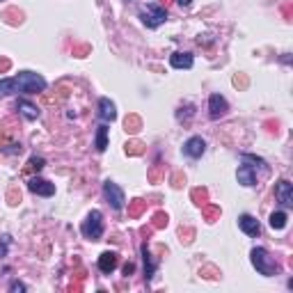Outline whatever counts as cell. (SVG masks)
<instances>
[{"instance_id":"obj_30","label":"cell","mask_w":293,"mask_h":293,"mask_svg":"<svg viewBox=\"0 0 293 293\" xmlns=\"http://www.w3.org/2000/svg\"><path fill=\"white\" fill-rule=\"evenodd\" d=\"M12 62L7 60V58H0V74H5V71H10Z\"/></svg>"},{"instance_id":"obj_22","label":"cell","mask_w":293,"mask_h":293,"mask_svg":"<svg viewBox=\"0 0 293 293\" xmlns=\"http://www.w3.org/2000/svg\"><path fill=\"white\" fill-rule=\"evenodd\" d=\"M202 213H204V218H206L208 222H216L218 218H220V206H211V204H204V206H202Z\"/></svg>"},{"instance_id":"obj_8","label":"cell","mask_w":293,"mask_h":293,"mask_svg":"<svg viewBox=\"0 0 293 293\" xmlns=\"http://www.w3.org/2000/svg\"><path fill=\"white\" fill-rule=\"evenodd\" d=\"M275 197L282 206H293V184L288 179L277 181L275 186Z\"/></svg>"},{"instance_id":"obj_23","label":"cell","mask_w":293,"mask_h":293,"mask_svg":"<svg viewBox=\"0 0 293 293\" xmlns=\"http://www.w3.org/2000/svg\"><path fill=\"white\" fill-rule=\"evenodd\" d=\"M146 208V202L144 200H133V202H128V216L130 218H138L142 211Z\"/></svg>"},{"instance_id":"obj_3","label":"cell","mask_w":293,"mask_h":293,"mask_svg":"<svg viewBox=\"0 0 293 293\" xmlns=\"http://www.w3.org/2000/svg\"><path fill=\"white\" fill-rule=\"evenodd\" d=\"M140 18L146 28H158V26H163V23L168 21V10L160 7V5L149 2V5H144L140 10Z\"/></svg>"},{"instance_id":"obj_29","label":"cell","mask_w":293,"mask_h":293,"mask_svg":"<svg viewBox=\"0 0 293 293\" xmlns=\"http://www.w3.org/2000/svg\"><path fill=\"white\" fill-rule=\"evenodd\" d=\"M7 197H10V204H18V200H21V195L16 192V188H12V190H10V195H7Z\"/></svg>"},{"instance_id":"obj_16","label":"cell","mask_w":293,"mask_h":293,"mask_svg":"<svg viewBox=\"0 0 293 293\" xmlns=\"http://www.w3.org/2000/svg\"><path fill=\"white\" fill-rule=\"evenodd\" d=\"M142 259H144V282L149 284L154 277V270H156V264H154L152 254H149V248L146 245H142Z\"/></svg>"},{"instance_id":"obj_10","label":"cell","mask_w":293,"mask_h":293,"mask_svg":"<svg viewBox=\"0 0 293 293\" xmlns=\"http://www.w3.org/2000/svg\"><path fill=\"white\" fill-rule=\"evenodd\" d=\"M117 266H120V256L114 254V252H104V254L98 256V270L106 272V275H110Z\"/></svg>"},{"instance_id":"obj_27","label":"cell","mask_w":293,"mask_h":293,"mask_svg":"<svg viewBox=\"0 0 293 293\" xmlns=\"http://www.w3.org/2000/svg\"><path fill=\"white\" fill-rule=\"evenodd\" d=\"M10 291L12 293H23V291H26V284H23V282H12L10 284Z\"/></svg>"},{"instance_id":"obj_11","label":"cell","mask_w":293,"mask_h":293,"mask_svg":"<svg viewBox=\"0 0 293 293\" xmlns=\"http://www.w3.org/2000/svg\"><path fill=\"white\" fill-rule=\"evenodd\" d=\"M238 227L243 229V232L248 234V236H259V234H261V224H259V220H256V218H252V216H248V213L238 218Z\"/></svg>"},{"instance_id":"obj_31","label":"cell","mask_w":293,"mask_h":293,"mask_svg":"<svg viewBox=\"0 0 293 293\" xmlns=\"http://www.w3.org/2000/svg\"><path fill=\"white\" fill-rule=\"evenodd\" d=\"M133 270H136V266H133V264H126V266H124V275H126V277H128Z\"/></svg>"},{"instance_id":"obj_4","label":"cell","mask_w":293,"mask_h":293,"mask_svg":"<svg viewBox=\"0 0 293 293\" xmlns=\"http://www.w3.org/2000/svg\"><path fill=\"white\" fill-rule=\"evenodd\" d=\"M82 236L90 240H98L101 236H104V216H101V211H92L90 216L85 218V222H82L80 227Z\"/></svg>"},{"instance_id":"obj_2","label":"cell","mask_w":293,"mask_h":293,"mask_svg":"<svg viewBox=\"0 0 293 293\" xmlns=\"http://www.w3.org/2000/svg\"><path fill=\"white\" fill-rule=\"evenodd\" d=\"M250 256H252V266H254L256 272H261L264 277H272L280 272V264L268 254L266 248H252Z\"/></svg>"},{"instance_id":"obj_24","label":"cell","mask_w":293,"mask_h":293,"mask_svg":"<svg viewBox=\"0 0 293 293\" xmlns=\"http://www.w3.org/2000/svg\"><path fill=\"white\" fill-rule=\"evenodd\" d=\"M126 154L128 156H140V154H144V144L140 140H128L126 142Z\"/></svg>"},{"instance_id":"obj_19","label":"cell","mask_w":293,"mask_h":293,"mask_svg":"<svg viewBox=\"0 0 293 293\" xmlns=\"http://www.w3.org/2000/svg\"><path fill=\"white\" fill-rule=\"evenodd\" d=\"M190 197H192V202H195L197 206H204V204L208 202L206 188H192V190H190Z\"/></svg>"},{"instance_id":"obj_25","label":"cell","mask_w":293,"mask_h":293,"mask_svg":"<svg viewBox=\"0 0 293 293\" xmlns=\"http://www.w3.org/2000/svg\"><path fill=\"white\" fill-rule=\"evenodd\" d=\"M163 227H168V213H163V211L154 213V220H152V229H163Z\"/></svg>"},{"instance_id":"obj_13","label":"cell","mask_w":293,"mask_h":293,"mask_svg":"<svg viewBox=\"0 0 293 293\" xmlns=\"http://www.w3.org/2000/svg\"><path fill=\"white\" fill-rule=\"evenodd\" d=\"M236 179H238L240 186H248V188L256 186V174L252 170V165H240L238 172H236Z\"/></svg>"},{"instance_id":"obj_28","label":"cell","mask_w":293,"mask_h":293,"mask_svg":"<svg viewBox=\"0 0 293 293\" xmlns=\"http://www.w3.org/2000/svg\"><path fill=\"white\" fill-rule=\"evenodd\" d=\"M172 181H174V184H172L174 188H181V186L186 184V176H181V174L176 172V174H174V179H172Z\"/></svg>"},{"instance_id":"obj_32","label":"cell","mask_w":293,"mask_h":293,"mask_svg":"<svg viewBox=\"0 0 293 293\" xmlns=\"http://www.w3.org/2000/svg\"><path fill=\"white\" fill-rule=\"evenodd\" d=\"M234 85H240V87H243V85H248V80H245V78L243 76H236V78H234Z\"/></svg>"},{"instance_id":"obj_34","label":"cell","mask_w":293,"mask_h":293,"mask_svg":"<svg viewBox=\"0 0 293 293\" xmlns=\"http://www.w3.org/2000/svg\"><path fill=\"white\" fill-rule=\"evenodd\" d=\"M176 2H179V5H181V7H188V5H190V2H192V0H176Z\"/></svg>"},{"instance_id":"obj_21","label":"cell","mask_w":293,"mask_h":293,"mask_svg":"<svg viewBox=\"0 0 293 293\" xmlns=\"http://www.w3.org/2000/svg\"><path fill=\"white\" fill-rule=\"evenodd\" d=\"M286 220H288V216L284 211H275L270 216V227L272 229H284L286 227Z\"/></svg>"},{"instance_id":"obj_26","label":"cell","mask_w":293,"mask_h":293,"mask_svg":"<svg viewBox=\"0 0 293 293\" xmlns=\"http://www.w3.org/2000/svg\"><path fill=\"white\" fill-rule=\"evenodd\" d=\"M160 170H163V165H160V163H156V165H154V170H152V172H149V176H152V181H158V179H160V176H163V172H160Z\"/></svg>"},{"instance_id":"obj_6","label":"cell","mask_w":293,"mask_h":293,"mask_svg":"<svg viewBox=\"0 0 293 293\" xmlns=\"http://www.w3.org/2000/svg\"><path fill=\"white\" fill-rule=\"evenodd\" d=\"M28 188H30V192H34V195H42V197L55 195V186L50 184V181L42 179V176H30V179H28Z\"/></svg>"},{"instance_id":"obj_20","label":"cell","mask_w":293,"mask_h":293,"mask_svg":"<svg viewBox=\"0 0 293 293\" xmlns=\"http://www.w3.org/2000/svg\"><path fill=\"white\" fill-rule=\"evenodd\" d=\"M44 165H46V160H44L42 156H32L30 160H28V165H26V170H23V172H26V174H34V172H39Z\"/></svg>"},{"instance_id":"obj_9","label":"cell","mask_w":293,"mask_h":293,"mask_svg":"<svg viewBox=\"0 0 293 293\" xmlns=\"http://www.w3.org/2000/svg\"><path fill=\"white\" fill-rule=\"evenodd\" d=\"M204 152H206V142H204V138L192 136L190 140H186L184 154L188 158H202V154H204Z\"/></svg>"},{"instance_id":"obj_18","label":"cell","mask_w":293,"mask_h":293,"mask_svg":"<svg viewBox=\"0 0 293 293\" xmlns=\"http://www.w3.org/2000/svg\"><path fill=\"white\" fill-rule=\"evenodd\" d=\"M124 128H126V133H130V136H133V133H138V130L142 128V120L138 117V114H128V117H126V122H124Z\"/></svg>"},{"instance_id":"obj_14","label":"cell","mask_w":293,"mask_h":293,"mask_svg":"<svg viewBox=\"0 0 293 293\" xmlns=\"http://www.w3.org/2000/svg\"><path fill=\"white\" fill-rule=\"evenodd\" d=\"M192 62H195V58H192V53H172L170 55V64L174 66V69H190L192 66Z\"/></svg>"},{"instance_id":"obj_33","label":"cell","mask_w":293,"mask_h":293,"mask_svg":"<svg viewBox=\"0 0 293 293\" xmlns=\"http://www.w3.org/2000/svg\"><path fill=\"white\" fill-rule=\"evenodd\" d=\"M7 254V243L2 240V245H0V256H5Z\"/></svg>"},{"instance_id":"obj_17","label":"cell","mask_w":293,"mask_h":293,"mask_svg":"<svg viewBox=\"0 0 293 293\" xmlns=\"http://www.w3.org/2000/svg\"><path fill=\"white\" fill-rule=\"evenodd\" d=\"M108 146V124H101L96 128V152H106Z\"/></svg>"},{"instance_id":"obj_12","label":"cell","mask_w":293,"mask_h":293,"mask_svg":"<svg viewBox=\"0 0 293 293\" xmlns=\"http://www.w3.org/2000/svg\"><path fill=\"white\" fill-rule=\"evenodd\" d=\"M98 117L104 120V124H108V122H114V117H117V110H114V104L110 101V98H101L98 101Z\"/></svg>"},{"instance_id":"obj_15","label":"cell","mask_w":293,"mask_h":293,"mask_svg":"<svg viewBox=\"0 0 293 293\" xmlns=\"http://www.w3.org/2000/svg\"><path fill=\"white\" fill-rule=\"evenodd\" d=\"M16 110L23 114V117H26L28 122H34V120L39 117V114H42V112H39V108H37V106H34V104H30V101H26V98H18Z\"/></svg>"},{"instance_id":"obj_7","label":"cell","mask_w":293,"mask_h":293,"mask_svg":"<svg viewBox=\"0 0 293 293\" xmlns=\"http://www.w3.org/2000/svg\"><path fill=\"white\" fill-rule=\"evenodd\" d=\"M229 110V104L227 98L220 96V94H211V98H208V117L211 120H220V117H224Z\"/></svg>"},{"instance_id":"obj_1","label":"cell","mask_w":293,"mask_h":293,"mask_svg":"<svg viewBox=\"0 0 293 293\" xmlns=\"http://www.w3.org/2000/svg\"><path fill=\"white\" fill-rule=\"evenodd\" d=\"M46 90V78L34 74V71H21L14 78H5L0 80V98L10 96V94H37Z\"/></svg>"},{"instance_id":"obj_5","label":"cell","mask_w":293,"mask_h":293,"mask_svg":"<svg viewBox=\"0 0 293 293\" xmlns=\"http://www.w3.org/2000/svg\"><path fill=\"white\" fill-rule=\"evenodd\" d=\"M104 195H106V200H108V204L114 208V211H122L124 208V190L120 188V186L114 184V181H106L104 184Z\"/></svg>"}]
</instances>
